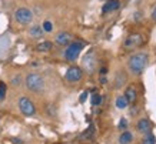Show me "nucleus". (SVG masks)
<instances>
[{
  "instance_id": "obj_1",
  "label": "nucleus",
  "mask_w": 156,
  "mask_h": 144,
  "mask_svg": "<svg viewBox=\"0 0 156 144\" xmlns=\"http://www.w3.org/2000/svg\"><path fill=\"white\" fill-rule=\"evenodd\" d=\"M147 61H149V57L146 53H136L129 59L128 67L133 74H142L143 70L146 69Z\"/></svg>"
},
{
  "instance_id": "obj_2",
  "label": "nucleus",
  "mask_w": 156,
  "mask_h": 144,
  "mask_svg": "<svg viewBox=\"0 0 156 144\" xmlns=\"http://www.w3.org/2000/svg\"><path fill=\"white\" fill-rule=\"evenodd\" d=\"M26 87L29 90H32L34 93L37 91H42L43 87H44V80L40 74H36V73H32L26 77Z\"/></svg>"
},
{
  "instance_id": "obj_3",
  "label": "nucleus",
  "mask_w": 156,
  "mask_h": 144,
  "mask_svg": "<svg viewBox=\"0 0 156 144\" xmlns=\"http://www.w3.org/2000/svg\"><path fill=\"white\" fill-rule=\"evenodd\" d=\"M82 49H83V43L80 42H72L69 46H67L66 51H65V57H66L67 61H75L79 54H80Z\"/></svg>"
},
{
  "instance_id": "obj_4",
  "label": "nucleus",
  "mask_w": 156,
  "mask_h": 144,
  "mask_svg": "<svg viewBox=\"0 0 156 144\" xmlns=\"http://www.w3.org/2000/svg\"><path fill=\"white\" fill-rule=\"evenodd\" d=\"M14 19H16V22L20 24H29L32 20H33V13H32L29 9H26V7H20V9L16 10Z\"/></svg>"
},
{
  "instance_id": "obj_5",
  "label": "nucleus",
  "mask_w": 156,
  "mask_h": 144,
  "mask_svg": "<svg viewBox=\"0 0 156 144\" xmlns=\"http://www.w3.org/2000/svg\"><path fill=\"white\" fill-rule=\"evenodd\" d=\"M142 43H143L142 34L135 33V34H130V36H128V37L125 39L123 46H125V49H126V50H133V49H136V47L140 46Z\"/></svg>"
},
{
  "instance_id": "obj_6",
  "label": "nucleus",
  "mask_w": 156,
  "mask_h": 144,
  "mask_svg": "<svg viewBox=\"0 0 156 144\" xmlns=\"http://www.w3.org/2000/svg\"><path fill=\"white\" fill-rule=\"evenodd\" d=\"M19 108L20 111L23 113L24 116H33L34 113H36V107H34L33 101L32 100H29L27 97H22L19 100Z\"/></svg>"
},
{
  "instance_id": "obj_7",
  "label": "nucleus",
  "mask_w": 156,
  "mask_h": 144,
  "mask_svg": "<svg viewBox=\"0 0 156 144\" xmlns=\"http://www.w3.org/2000/svg\"><path fill=\"white\" fill-rule=\"evenodd\" d=\"M82 66H83V69H85L87 73H93V70H95V67H96L95 51L90 50L89 53H86V56L83 57V61H82Z\"/></svg>"
},
{
  "instance_id": "obj_8",
  "label": "nucleus",
  "mask_w": 156,
  "mask_h": 144,
  "mask_svg": "<svg viewBox=\"0 0 156 144\" xmlns=\"http://www.w3.org/2000/svg\"><path fill=\"white\" fill-rule=\"evenodd\" d=\"M82 76H83V71H82L80 67L72 66V67L67 69L65 77H66L67 81H70V83H76V81H79V80L82 79Z\"/></svg>"
},
{
  "instance_id": "obj_9",
  "label": "nucleus",
  "mask_w": 156,
  "mask_h": 144,
  "mask_svg": "<svg viewBox=\"0 0 156 144\" xmlns=\"http://www.w3.org/2000/svg\"><path fill=\"white\" fill-rule=\"evenodd\" d=\"M56 43L59 44V46H67V44H70L72 43V34L67 32H60L56 34Z\"/></svg>"
},
{
  "instance_id": "obj_10",
  "label": "nucleus",
  "mask_w": 156,
  "mask_h": 144,
  "mask_svg": "<svg viewBox=\"0 0 156 144\" xmlns=\"http://www.w3.org/2000/svg\"><path fill=\"white\" fill-rule=\"evenodd\" d=\"M137 130L140 133H145V134H149L152 130V123L147 118H140L139 123H137Z\"/></svg>"
},
{
  "instance_id": "obj_11",
  "label": "nucleus",
  "mask_w": 156,
  "mask_h": 144,
  "mask_svg": "<svg viewBox=\"0 0 156 144\" xmlns=\"http://www.w3.org/2000/svg\"><path fill=\"white\" fill-rule=\"evenodd\" d=\"M119 6H120V3H119V0H108L106 3H105L103 9H102V12L103 13H108V12H113V10H118Z\"/></svg>"
},
{
  "instance_id": "obj_12",
  "label": "nucleus",
  "mask_w": 156,
  "mask_h": 144,
  "mask_svg": "<svg viewBox=\"0 0 156 144\" xmlns=\"http://www.w3.org/2000/svg\"><path fill=\"white\" fill-rule=\"evenodd\" d=\"M125 98L128 100V103H135L137 98V93L135 87H128L125 91Z\"/></svg>"
},
{
  "instance_id": "obj_13",
  "label": "nucleus",
  "mask_w": 156,
  "mask_h": 144,
  "mask_svg": "<svg viewBox=\"0 0 156 144\" xmlns=\"http://www.w3.org/2000/svg\"><path fill=\"white\" fill-rule=\"evenodd\" d=\"M133 141V134L130 131H123L120 137H119V143L120 144H130Z\"/></svg>"
},
{
  "instance_id": "obj_14",
  "label": "nucleus",
  "mask_w": 156,
  "mask_h": 144,
  "mask_svg": "<svg viewBox=\"0 0 156 144\" xmlns=\"http://www.w3.org/2000/svg\"><path fill=\"white\" fill-rule=\"evenodd\" d=\"M43 29L40 27V26H33V27H30V30H29V34H30V37H34V39H39L42 37L43 34Z\"/></svg>"
},
{
  "instance_id": "obj_15",
  "label": "nucleus",
  "mask_w": 156,
  "mask_h": 144,
  "mask_svg": "<svg viewBox=\"0 0 156 144\" xmlns=\"http://www.w3.org/2000/svg\"><path fill=\"white\" fill-rule=\"evenodd\" d=\"M128 100L125 98V96H119L118 98H116V107H118L119 110H125L126 107H128Z\"/></svg>"
},
{
  "instance_id": "obj_16",
  "label": "nucleus",
  "mask_w": 156,
  "mask_h": 144,
  "mask_svg": "<svg viewBox=\"0 0 156 144\" xmlns=\"http://www.w3.org/2000/svg\"><path fill=\"white\" fill-rule=\"evenodd\" d=\"M52 47H53V44L50 42H42L36 46V50L37 51H49V50H52Z\"/></svg>"
},
{
  "instance_id": "obj_17",
  "label": "nucleus",
  "mask_w": 156,
  "mask_h": 144,
  "mask_svg": "<svg viewBox=\"0 0 156 144\" xmlns=\"http://www.w3.org/2000/svg\"><path fill=\"white\" fill-rule=\"evenodd\" d=\"M100 103H102V96L100 94H93L92 96V104L93 106H99Z\"/></svg>"
},
{
  "instance_id": "obj_18",
  "label": "nucleus",
  "mask_w": 156,
  "mask_h": 144,
  "mask_svg": "<svg viewBox=\"0 0 156 144\" xmlns=\"http://www.w3.org/2000/svg\"><path fill=\"white\" fill-rule=\"evenodd\" d=\"M42 29H43V32H52L53 30V24H52V22H49V20H46L44 23H43V26H42Z\"/></svg>"
},
{
  "instance_id": "obj_19",
  "label": "nucleus",
  "mask_w": 156,
  "mask_h": 144,
  "mask_svg": "<svg viewBox=\"0 0 156 144\" xmlns=\"http://www.w3.org/2000/svg\"><path fill=\"white\" fill-rule=\"evenodd\" d=\"M6 97V84L3 81H0V100H3Z\"/></svg>"
},
{
  "instance_id": "obj_20",
  "label": "nucleus",
  "mask_w": 156,
  "mask_h": 144,
  "mask_svg": "<svg viewBox=\"0 0 156 144\" xmlns=\"http://www.w3.org/2000/svg\"><path fill=\"white\" fill-rule=\"evenodd\" d=\"M126 125H128L126 120H125V118H122V120H120V123H119V129H122V130H125V129H126Z\"/></svg>"
},
{
  "instance_id": "obj_21",
  "label": "nucleus",
  "mask_w": 156,
  "mask_h": 144,
  "mask_svg": "<svg viewBox=\"0 0 156 144\" xmlns=\"http://www.w3.org/2000/svg\"><path fill=\"white\" fill-rule=\"evenodd\" d=\"M86 97H87V93H86V91H85V93H82V96H80V103L85 101Z\"/></svg>"
},
{
  "instance_id": "obj_22",
  "label": "nucleus",
  "mask_w": 156,
  "mask_h": 144,
  "mask_svg": "<svg viewBox=\"0 0 156 144\" xmlns=\"http://www.w3.org/2000/svg\"><path fill=\"white\" fill-rule=\"evenodd\" d=\"M152 19L153 20H156V7L153 9V12H152Z\"/></svg>"
},
{
  "instance_id": "obj_23",
  "label": "nucleus",
  "mask_w": 156,
  "mask_h": 144,
  "mask_svg": "<svg viewBox=\"0 0 156 144\" xmlns=\"http://www.w3.org/2000/svg\"><path fill=\"white\" fill-rule=\"evenodd\" d=\"M142 144H152V143H149L147 140H143V143H142Z\"/></svg>"
}]
</instances>
